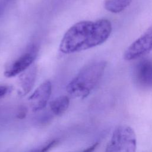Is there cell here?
Returning <instances> with one entry per match:
<instances>
[{
  "label": "cell",
  "instance_id": "5",
  "mask_svg": "<svg viewBox=\"0 0 152 152\" xmlns=\"http://www.w3.org/2000/svg\"><path fill=\"white\" fill-rule=\"evenodd\" d=\"M151 50L152 26L130 45L124 53V58L131 61L141 58Z\"/></svg>",
  "mask_w": 152,
  "mask_h": 152
},
{
  "label": "cell",
  "instance_id": "4",
  "mask_svg": "<svg viewBox=\"0 0 152 152\" xmlns=\"http://www.w3.org/2000/svg\"><path fill=\"white\" fill-rule=\"evenodd\" d=\"M38 54V48L35 45H31L17 59H14L6 67L4 75L10 78L21 74L31 66Z\"/></svg>",
  "mask_w": 152,
  "mask_h": 152
},
{
  "label": "cell",
  "instance_id": "12",
  "mask_svg": "<svg viewBox=\"0 0 152 152\" xmlns=\"http://www.w3.org/2000/svg\"><path fill=\"white\" fill-rule=\"evenodd\" d=\"M98 145H99V143L98 142H96V143L93 144V145H91V146H90L88 148H87L86 149L84 150L81 152H93L96 150V148L97 147Z\"/></svg>",
  "mask_w": 152,
  "mask_h": 152
},
{
  "label": "cell",
  "instance_id": "10",
  "mask_svg": "<svg viewBox=\"0 0 152 152\" xmlns=\"http://www.w3.org/2000/svg\"><path fill=\"white\" fill-rule=\"evenodd\" d=\"M132 0H105L104 6L106 10L113 12L118 13L124 10L131 4Z\"/></svg>",
  "mask_w": 152,
  "mask_h": 152
},
{
  "label": "cell",
  "instance_id": "11",
  "mask_svg": "<svg viewBox=\"0 0 152 152\" xmlns=\"http://www.w3.org/2000/svg\"><path fill=\"white\" fill-rule=\"evenodd\" d=\"M58 142L57 140H53L48 142L46 144L42 145L41 147L31 150L28 152H48L53 147H54Z\"/></svg>",
  "mask_w": 152,
  "mask_h": 152
},
{
  "label": "cell",
  "instance_id": "6",
  "mask_svg": "<svg viewBox=\"0 0 152 152\" xmlns=\"http://www.w3.org/2000/svg\"><path fill=\"white\" fill-rule=\"evenodd\" d=\"M133 78L142 88H152V59L143 58L134 65Z\"/></svg>",
  "mask_w": 152,
  "mask_h": 152
},
{
  "label": "cell",
  "instance_id": "9",
  "mask_svg": "<svg viewBox=\"0 0 152 152\" xmlns=\"http://www.w3.org/2000/svg\"><path fill=\"white\" fill-rule=\"evenodd\" d=\"M69 104V98L66 96H61L51 101L49 106L53 114L55 115H61L67 110Z\"/></svg>",
  "mask_w": 152,
  "mask_h": 152
},
{
  "label": "cell",
  "instance_id": "3",
  "mask_svg": "<svg viewBox=\"0 0 152 152\" xmlns=\"http://www.w3.org/2000/svg\"><path fill=\"white\" fill-rule=\"evenodd\" d=\"M137 137L134 129L126 125L117 126L106 145L104 152H135Z\"/></svg>",
  "mask_w": 152,
  "mask_h": 152
},
{
  "label": "cell",
  "instance_id": "2",
  "mask_svg": "<svg viewBox=\"0 0 152 152\" xmlns=\"http://www.w3.org/2000/svg\"><path fill=\"white\" fill-rule=\"evenodd\" d=\"M106 66L105 61H99L84 66L68 84L67 93L75 98L87 97L103 75Z\"/></svg>",
  "mask_w": 152,
  "mask_h": 152
},
{
  "label": "cell",
  "instance_id": "1",
  "mask_svg": "<svg viewBox=\"0 0 152 152\" xmlns=\"http://www.w3.org/2000/svg\"><path fill=\"white\" fill-rule=\"evenodd\" d=\"M111 31V23L106 19L78 22L64 35L59 50L64 53L69 54L94 48L104 43Z\"/></svg>",
  "mask_w": 152,
  "mask_h": 152
},
{
  "label": "cell",
  "instance_id": "8",
  "mask_svg": "<svg viewBox=\"0 0 152 152\" xmlns=\"http://www.w3.org/2000/svg\"><path fill=\"white\" fill-rule=\"evenodd\" d=\"M37 74V68L32 66L21 73L19 77V86L20 93L24 96L31 90L34 86Z\"/></svg>",
  "mask_w": 152,
  "mask_h": 152
},
{
  "label": "cell",
  "instance_id": "7",
  "mask_svg": "<svg viewBox=\"0 0 152 152\" xmlns=\"http://www.w3.org/2000/svg\"><path fill=\"white\" fill-rule=\"evenodd\" d=\"M52 93V84L46 81L41 84L28 97L30 108L33 112L43 109L47 104Z\"/></svg>",
  "mask_w": 152,
  "mask_h": 152
}]
</instances>
